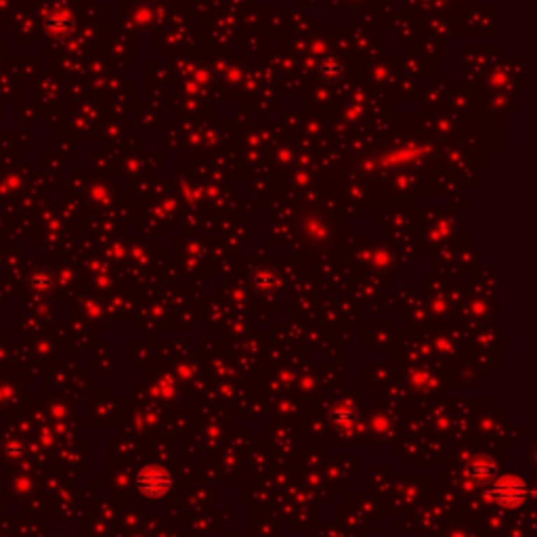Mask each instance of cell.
Instances as JSON below:
<instances>
[{"label":"cell","mask_w":537,"mask_h":537,"mask_svg":"<svg viewBox=\"0 0 537 537\" xmlns=\"http://www.w3.org/2000/svg\"><path fill=\"white\" fill-rule=\"evenodd\" d=\"M527 496H529L527 485L519 477H504L485 491V498L489 502H496L498 506H504V508L523 506L527 502Z\"/></svg>","instance_id":"1"},{"label":"cell","mask_w":537,"mask_h":537,"mask_svg":"<svg viewBox=\"0 0 537 537\" xmlns=\"http://www.w3.org/2000/svg\"><path fill=\"white\" fill-rule=\"evenodd\" d=\"M137 487L145 498L158 500L162 496H166L172 487V479L166 473L164 466L160 464H147L139 470L137 475Z\"/></svg>","instance_id":"2"},{"label":"cell","mask_w":537,"mask_h":537,"mask_svg":"<svg viewBox=\"0 0 537 537\" xmlns=\"http://www.w3.org/2000/svg\"><path fill=\"white\" fill-rule=\"evenodd\" d=\"M496 462L489 460V458H477L468 464L466 468V479L473 481V483H485L489 481L494 475H496Z\"/></svg>","instance_id":"3"},{"label":"cell","mask_w":537,"mask_h":537,"mask_svg":"<svg viewBox=\"0 0 537 537\" xmlns=\"http://www.w3.org/2000/svg\"><path fill=\"white\" fill-rule=\"evenodd\" d=\"M330 422L338 428H349L355 422V412L349 405H338L330 412Z\"/></svg>","instance_id":"4"}]
</instances>
